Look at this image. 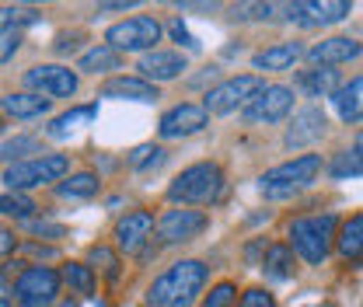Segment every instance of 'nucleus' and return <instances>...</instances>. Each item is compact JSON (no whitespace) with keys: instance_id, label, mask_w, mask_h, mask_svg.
I'll return each instance as SVG.
<instances>
[{"instance_id":"17","label":"nucleus","mask_w":363,"mask_h":307,"mask_svg":"<svg viewBox=\"0 0 363 307\" xmlns=\"http://www.w3.org/2000/svg\"><path fill=\"white\" fill-rule=\"evenodd\" d=\"M363 52V45L357 39H350V35H332V39H321L308 49V60L318 63V67H339V63H350V60H357Z\"/></svg>"},{"instance_id":"3","label":"nucleus","mask_w":363,"mask_h":307,"mask_svg":"<svg viewBox=\"0 0 363 307\" xmlns=\"http://www.w3.org/2000/svg\"><path fill=\"white\" fill-rule=\"evenodd\" d=\"M339 234V217L325 213V217H297L286 227V245L294 248V255H301L308 265H321L328 259L332 245Z\"/></svg>"},{"instance_id":"49","label":"nucleus","mask_w":363,"mask_h":307,"mask_svg":"<svg viewBox=\"0 0 363 307\" xmlns=\"http://www.w3.org/2000/svg\"><path fill=\"white\" fill-rule=\"evenodd\" d=\"M311 307H321V304H311Z\"/></svg>"},{"instance_id":"35","label":"nucleus","mask_w":363,"mask_h":307,"mask_svg":"<svg viewBox=\"0 0 363 307\" xmlns=\"http://www.w3.org/2000/svg\"><path fill=\"white\" fill-rule=\"evenodd\" d=\"M238 304V286L234 283H217L206 297H203V307H234Z\"/></svg>"},{"instance_id":"29","label":"nucleus","mask_w":363,"mask_h":307,"mask_svg":"<svg viewBox=\"0 0 363 307\" xmlns=\"http://www.w3.org/2000/svg\"><path fill=\"white\" fill-rule=\"evenodd\" d=\"M98 192H101V178L94 175V172H74V175H67L56 185V196L60 199H91Z\"/></svg>"},{"instance_id":"22","label":"nucleus","mask_w":363,"mask_h":307,"mask_svg":"<svg viewBox=\"0 0 363 307\" xmlns=\"http://www.w3.org/2000/svg\"><path fill=\"white\" fill-rule=\"evenodd\" d=\"M301 56H304L301 43H276L269 49H262V52H255L252 56V67L255 70H290Z\"/></svg>"},{"instance_id":"12","label":"nucleus","mask_w":363,"mask_h":307,"mask_svg":"<svg viewBox=\"0 0 363 307\" xmlns=\"http://www.w3.org/2000/svg\"><path fill=\"white\" fill-rule=\"evenodd\" d=\"M283 11H286V21L301 28H321V25H335L350 18L353 4L350 0H304V4H286Z\"/></svg>"},{"instance_id":"2","label":"nucleus","mask_w":363,"mask_h":307,"mask_svg":"<svg viewBox=\"0 0 363 307\" xmlns=\"http://www.w3.org/2000/svg\"><path fill=\"white\" fill-rule=\"evenodd\" d=\"M220 196H224V172L213 161L182 168L168 185V203H182V206H213Z\"/></svg>"},{"instance_id":"47","label":"nucleus","mask_w":363,"mask_h":307,"mask_svg":"<svg viewBox=\"0 0 363 307\" xmlns=\"http://www.w3.org/2000/svg\"><path fill=\"white\" fill-rule=\"evenodd\" d=\"M52 307H81V304H77L74 297H60V301H56V304H52Z\"/></svg>"},{"instance_id":"7","label":"nucleus","mask_w":363,"mask_h":307,"mask_svg":"<svg viewBox=\"0 0 363 307\" xmlns=\"http://www.w3.org/2000/svg\"><path fill=\"white\" fill-rule=\"evenodd\" d=\"M164 28L154 14H133L119 25H112L105 32V43L119 52H154V45L161 43Z\"/></svg>"},{"instance_id":"1","label":"nucleus","mask_w":363,"mask_h":307,"mask_svg":"<svg viewBox=\"0 0 363 307\" xmlns=\"http://www.w3.org/2000/svg\"><path fill=\"white\" fill-rule=\"evenodd\" d=\"M210 269L199 259H182L168 265L147 290V307H192L206 286Z\"/></svg>"},{"instance_id":"21","label":"nucleus","mask_w":363,"mask_h":307,"mask_svg":"<svg viewBox=\"0 0 363 307\" xmlns=\"http://www.w3.org/2000/svg\"><path fill=\"white\" fill-rule=\"evenodd\" d=\"M335 252L342 262H363V213L350 217L346 223H339V234H335Z\"/></svg>"},{"instance_id":"10","label":"nucleus","mask_w":363,"mask_h":307,"mask_svg":"<svg viewBox=\"0 0 363 307\" xmlns=\"http://www.w3.org/2000/svg\"><path fill=\"white\" fill-rule=\"evenodd\" d=\"M290 112H294V91L283 88V84H266L241 108V119L248 126H269V123L286 119Z\"/></svg>"},{"instance_id":"20","label":"nucleus","mask_w":363,"mask_h":307,"mask_svg":"<svg viewBox=\"0 0 363 307\" xmlns=\"http://www.w3.org/2000/svg\"><path fill=\"white\" fill-rule=\"evenodd\" d=\"M294 84L304 91L308 98H332L335 91L342 88V84H339V74H335V70H328V67L297 70V74H294Z\"/></svg>"},{"instance_id":"44","label":"nucleus","mask_w":363,"mask_h":307,"mask_svg":"<svg viewBox=\"0 0 363 307\" xmlns=\"http://www.w3.org/2000/svg\"><path fill=\"white\" fill-rule=\"evenodd\" d=\"M130 7H136L133 0H112V4H98L94 11L98 14H112V11H130Z\"/></svg>"},{"instance_id":"26","label":"nucleus","mask_w":363,"mask_h":307,"mask_svg":"<svg viewBox=\"0 0 363 307\" xmlns=\"http://www.w3.org/2000/svg\"><path fill=\"white\" fill-rule=\"evenodd\" d=\"M94 116H98V101H91V105H77V108H70V112L56 116V119L45 126V136H49V140H67V136H74V130H77L81 123H91Z\"/></svg>"},{"instance_id":"31","label":"nucleus","mask_w":363,"mask_h":307,"mask_svg":"<svg viewBox=\"0 0 363 307\" xmlns=\"http://www.w3.org/2000/svg\"><path fill=\"white\" fill-rule=\"evenodd\" d=\"M88 265L94 269V272H101L105 279H119V272H123L119 252L108 248V245H91L88 248Z\"/></svg>"},{"instance_id":"15","label":"nucleus","mask_w":363,"mask_h":307,"mask_svg":"<svg viewBox=\"0 0 363 307\" xmlns=\"http://www.w3.org/2000/svg\"><path fill=\"white\" fill-rule=\"evenodd\" d=\"M189 63H185V56L175 52V49H154V52H143L140 56V77L143 81H150V84H164V81H175L182 77V70H185Z\"/></svg>"},{"instance_id":"11","label":"nucleus","mask_w":363,"mask_h":307,"mask_svg":"<svg viewBox=\"0 0 363 307\" xmlns=\"http://www.w3.org/2000/svg\"><path fill=\"white\" fill-rule=\"evenodd\" d=\"M210 227V217L199 213V210H164L157 217V241L161 245H185V241H196L203 230Z\"/></svg>"},{"instance_id":"4","label":"nucleus","mask_w":363,"mask_h":307,"mask_svg":"<svg viewBox=\"0 0 363 307\" xmlns=\"http://www.w3.org/2000/svg\"><path fill=\"white\" fill-rule=\"evenodd\" d=\"M321 175V157L318 154H301L286 164H276L259 178V192L266 199H290L297 192H304L315 178Z\"/></svg>"},{"instance_id":"34","label":"nucleus","mask_w":363,"mask_h":307,"mask_svg":"<svg viewBox=\"0 0 363 307\" xmlns=\"http://www.w3.org/2000/svg\"><path fill=\"white\" fill-rule=\"evenodd\" d=\"M328 175L332 178L363 175V154H357V147H353V150H339V154L332 157V164H328Z\"/></svg>"},{"instance_id":"48","label":"nucleus","mask_w":363,"mask_h":307,"mask_svg":"<svg viewBox=\"0 0 363 307\" xmlns=\"http://www.w3.org/2000/svg\"><path fill=\"white\" fill-rule=\"evenodd\" d=\"M357 154H363V133L357 136Z\"/></svg>"},{"instance_id":"45","label":"nucleus","mask_w":363,"mask_h":307,"mask_svg":"<svg viewBox=\"0 0 363 307\" xmlns=\"http://www.w3.org/2000/svg\"><path fill=\"white\" fill-rule=\"evenodd\" d=\"M262 248H269V245H266V238H259V241H252V245H248V252H245V255H248V265H262L259 262V252H262Z\"/></svg>"},{"instance_id":"40","label":"nucleus","mask_w":363,"mask_h":307,"mask_svg":"<svg viewBox=\"0 0 363 307\" xmlns=\"http://www.w3.org/2000/svg\"><path fill=\"white\" fill-rule=\"evenodd\" d=\"M81 43H84V32H63V35H56L52 49H56L60 56H67V52H77Z\"/></svg>"},{"instance_id":"46","label":"nucleus","mask_w":363,"mask_h":307,"mask_svg":"<svg viewBox=\"0 0 363 307\" xmlns=\"http://www.w3.org/2000/svg\"><path fill=\"white\" fill-rule=\"evenodd\" d=\"M25 252L43 255V259H52V255H56V248H49V245H25Z\"/></svg>"},{"instance_id":"5","label":"nucleus","mask_w":363,"mask_h":307,"mask_svg":"<svg viewBox=\"0 0 363 307\" xmlns=\"http://www.w3.org/2000/svg\"><path fill=\"white\" fill-rule=\"evenodd\" d=\"M63 290V276L52 265L28 262L14 276V301L18 307H52L60 301Z\"/></svg>"},{"instance_id":"14","label":"nucleus","mask_w":363,"mask_h":307,"mask_svg":"<svg viewBox=\"0 0 363 307\" xmlns=\"http://www.w3.org/2000/svg\"><path fill=\"white\" fill-rule=\"evenodd\" d=\"M154 227H157V220H154L150 210H130L126 217H119L116 230H112L116 248H119L123 255H140V252L147 248V241H150Z\"/></svg>"},{"instance_id":"19","label":"nucleus","mask_w":363,"mask_h":307,"mask_svg":"<svg viewBox=\"0 0 363 307\" xmlns=\"http://www.w3.org/2000/svg\"><path fill=\"white\" fill-rule=\"evenodd\" d=\"M49 108H52V101L35 94V91H14V94L0 98V112L11 116V119H39Z\"/></svg>"},{"instance_id":"25","label":"nucleus","mask_w":363,"mask_h":307,"mask_svg":"<svg viewBox=\"0 0 363 307\" xmlns=\"http://www.w3.org/2000/svg\"><path fill=\"white\" fill-rule=\"evenodd\" d=\"M262 272H266L269 283H286V279H294V272H297L294 248H290V245H269V248H266V259H262Z\"/></svg>"},{"instance_id":"24","label":"nucleus","mask_w":363,"mask_h":307,"mask_svg":"<svg viewBox=\"0 0 363 307\" xmlns=\"http://www.w3.org/2000/svg\"><path fill=\"white\" fill-rule=\"evenodd\" d=\"M332 105H335V112H339L342 123H360L363 119V74L335 91L332 94Z\"/></svg>"},{"instance_id":"50","label":"nucleus","mask_w":363,"mask_h":307,"mask_svg":"<svg viewBox=\"0 0 363 307\" xmlns=\"http://www.w3.org/2000/svg\"><path fill=\"white\" fill-rule=\"evenodd\" d=\"M360 307H363V304H360Z\"/></svg>"},{"instance_id":"28","label":"nucleus","mask_w":363,"mask_h":307,"mask_svg":"<svg viewBox=\"0 0 363 307\" xmlns=\"http://www.w3.org/2000/svg\"><path fill=\"white\" fill-rule=\"evenodd\" d=\"M60 276L70 286V294H77V297H94V290H98V272L88 262H63Z\"/></svg>"},{"instance_id":"33","label":"nucleus","mask_w":363,"mask_h":307,"mask_svg":"<svg viewBox=\"0 0 363 307\" xmlns=\"http://www.w3.org/2000/svg\"><path fill=\"white\" fill-rule=\"evenodd\" d=\"M43 14L35 7H0V32H21L25 25H35Z\"/></svg>"},{"instance_id":"41","label":"nucleus","mask_w":363,"mask_h":307,"mask_svg":"<svg viewBox=\"0 0 363 307\" xmlns=\"http://www.w3.org/2000/svg\"><path fill=\"white\" fill-rule=\"evenodd\" d=\"M272 11V4H238L234 7V18H269Z\"/></svg>"},{"instance_id":"38","label":"nucleus","mask_w":363,"mask_h":307,"mask_svg":"<svg viewBox=\"0 0 363 307\" xmlns=\"http://www.w3.org/2000/svg\"><path fill=\"white\" fill-rule=\"evenodd\" d=\"M28 230H32L35 238H45V241L67 238V227H63V223H39V220H28Z\"/></svg>"},{"instance_id":"36","label":"nucleus","mask_w":363,"mask_h":307,"mask_svg":"<svg viewBox=\"0 0 363 307\" xmlns=\"http://www.w3.org/2000/svg\"><path fill=\"white\" fill-rule=\"evenodd\" d=\"M238 307H276V297H272L266 286H252V290H245V294H241Z\"/></svg>"},{"instance_id":"37","label":"nucleus","mask_w":363,"mask_h":307,"mask_svg":"<svg viewBox=\"0 0 363 307\" xmlns=\"http://www.w3.org/2000/svg\"><path fill=\"white\" fill-rule=\"evenodd\" d=\"M168 35H172V39H175V43L182 45V49H189V52H196V49H199L196 35H192V32L185 28V21H182V18H175V21L168 25Z\"/></svg>"},{"instance_id":"32","label":"nucleus","mask_w":363,"mask_h":307,"mask_svg":"<svg viewBox=\"0 0 363 307\" xmlns=\"http://www.w3.org/2000/svg\"><path fill=\"white\" fill-rule=\"evenodd\" d=\"M164 161H168V154L161 147H154V143H140V147L130 150V168L133 172H157Z\"/></svg>"},{"instance_id":"23","label":"nucleus","mask_w":363,"mask_h":307,"mask_svg":"<svg viewBox=\"0 0 363 307\" xmlns=\"http://www.w3.org/2000/svg\"><path fill=\"white\" fill-rule=\"evenodd\" d=\"M77 70H84V74H112V70H123V52L112 49L108 43H98L81 52Z\"/></svg>"},{"instance_id":"42","label":"nucleus","mask_w":363,"mask_h":307,"mask_svg":"<svg viewBox=\"0 0 363 307\" xmlns=\"http://www.w3.org/2000/svg\"><path fill=\"white\" fill-rule=\"evenodd\" d=\"M18 245H21V241H18V234H14L11 227H4V223H0V259L14 255V252H18Z\"/></svg>"},{"instance_id":"9","label":"nucleus","mask_w":363,"mask_h":307,"mask_svg":"<svg viewBox=\"0 0 363 307\" xmlns=\"http://www.w3.org/2000/svg\"><path fill=\"white\" fill-rule=\"evenodd\" d=\"M25 88L43 94V98H74L81 88V77L77 70L63 67V63H39V67H28L25 70Z\"/></svg>"},{"instance_id":"13","label":"nucleus","mask_w":363,"mask_h":307,"mask_svg":"<svg viewBox=\"0 0 363 307\" xmlns=\"http://www.w3.org/2000/svg\"><path fill=\"white\" fill-rule=\"evenodd\" d=\"M210 123V112L203 105H192V101H182L175 108H168L157 123V136L161 140H185V136H196V133L206 130Z\"/></svg>"},{"instance_id":"16","label":"nucleus","mask_w":363,"mask_h":307,"mask_svg":"<svg viewBox=\"0 0 363 307\" xmlns=\"http://www.w3.org/2000/svg\"><path fill=\"white\" fill-rule=\"evenodd\" d=\"M328 130V119H325V112L321 108H301L297 116H294V123H290V130L283 136V143L290 147V150H301V147H311L318 143L321 136Z\"/></svg>"},{"instance_id":"39","label":"nucleus","mask_w":363,"mask_h":307,"mask_svg":"<svg viewBox=\"0 0 363 307\" xmlns=\"http://www.w3.org/2000/svg\"><path fill=\"white\" fill-rule=\"evenodd\" d=\"M18 49H21V32H0V67L11 63Z\"/></svg>"},{"instance_id":"6","label":"nucleus","mask_w":363,"mask_h":307,"mask_svg":"<svg viewBox=\"0 0 363 307\" xmlns=\"http://www.w3.org/2000/svg\"><path fill=\"white\" fill-rule=\"evenodd\" d=\"M67 175H70V157L67 154H43V157L4 168V185L11 192H28V189H39V185L63 182Z\"/></svg>"},{"instance_id":"8","label":"nucleus","mask_w":363,"mask_h":307,"mask_svg":"<svg viewBox=\"0 0 363 307\" xmlns=\"http://www.w3.org/2000/svg\"><path fill=\"white\" fill-rule=\"evenodd\" d=\"M262 88H266V81H262L259 74L227 77V81L213 84V88L203 94V108H206L210 116H227V112H234V108H245Z\"/></svg>"},{"instance_id":"27","label":"nucleus","mask_w":363,"mask_h":307,"mask_svg":"<svg viewBox=\"0 0 363 307\" xmlns=\"http://www.w3.org/2000/svg\"><path fill=\"white\" fill-rule=\"evenodd\" d=\"M43 143L35 140V136H11V140H4L0 143V161L11 168V164H21V161H32V157H43Z\"/></svg>"},{"instance_id":"43","label":"nucleus","mask_w":363,"mask_h":307,"mask_svg":"<svg viewBox=\"0 0 363 307\" xmlns=\"http://www.w3.org/2000/svg\"><path fill=\"white\" fill-rule=\"evenodd\" d=\"M14 286L7 283V272H0V307H14Z\"/></svg>"},{"instance_id":"30","label":"nucleus","mask_w":363,"mask_h":307,"mask_svg":"<svg viewBox=\"0 0 363 307\" xmlns=\"http://www.w3.org/2000/svg\"><path fill=\"white\" fill-rule=\"evenodd\" d=\"M0 213L14 223H28L39 213V203L28 192H7V196H0Z\"/></svg>"},{"instance_id":"18","label":"nucleus","mask_w":363,"mask_h":307,"mask_svg":"<svg viewBox=\"0 0 363 307\" xmlns=\"http://www.w3.org/2000/svg\"><path fill=\"white\" fill-rule=\"evenodd\" d=\"M101 98H119V101H157V84L143 81V77H108L101 88Z\"/></svg>"}]
</instances>
